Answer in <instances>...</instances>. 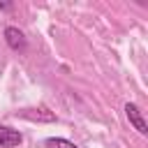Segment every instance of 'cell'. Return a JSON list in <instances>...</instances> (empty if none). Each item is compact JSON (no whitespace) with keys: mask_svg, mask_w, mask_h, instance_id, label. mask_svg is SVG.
<instances>
[{"mask_svg":"<svg viewBox=\"0 0 148 148\" xmlns=\"http://www.w3.org/2000/svg\"><path fill=\"white\" fill-rule=\"evenodd\" d=\"M125 116H127V120L134 125V130H136L139 134H148V125H146L143 113H141V109H139L136 104L127 102V104H125Z\"/></svg>","mask_w":148,"mask_h":148,"instance_id":"6da1fadb","label":"cell"},{"mask_svg":"<svg viewBox=\"0 0 148 148\" xmlns=\"http://www.w3.org/2000/svg\"><path fill=\"white\" fill-rule=\"evenodd\" d=\"M5 42H7V46L9 49H14V51H23L25 49V35L18 30V28H14V25H9V28H5Z\"/></svg>","mask_w":148,"mask_h":148,"instance_id":"7a4b0ae2","label":"cell"},{"mask_svg":"<svg viewBox=\"0 0 148 148\" xmlns=\"http://www.w3.org/2000/svg\"><path fill=\"white\" fill-rule=\"evenodd\" d=\"M21 141H23V136H21L18 130H12V127L0 125V148H14Z\"/></svg>","mask_w":148,"mask_h":148,"instance_id":"3957f363","label":"cell"},{"mask_svg":"<svg viewBox=\"0 0 148 148\" xmlns=\"http://www.w3.org/2000/svg\"><path fill=\"white\" fill-rule=\"evenodd\" d=\"M21 116L23 118H30V120H42V123H51V120H56V116L49 111V109H44V106H39V109H25V111H21Z\"/></svg>","mask_w":148,"mask_h":148,"instance_id":"277c9868","label":"cell"},{"mask_svg":"<svg viewBox=\"0 0 148 148\" xmlns=\"http://www.w3.org/2000/svg\"><path fill=\"white\" fill-rule=\"evenodd\" d=\"M44 146H46V148H79L76 143H72V141H67V139H60V136H49V139L44 141Z\"/></svg>","mask_w":148,"mask_h":148,"instance_id":"5b68a950","label":"cell"},{"mask_svg":"<svg viewBox=\"0 0 148 148\" xmlns=\"http://www.w3.org/2000/svg\"><path fill=\"white\" fill-rule=\"evenodd\" d=\"M12 7V2H0V9H9Z\"/></svg>","mask_w":148,"mask_h":148,"instance_id":"8992f818","label":"cell"}]
</instances>
